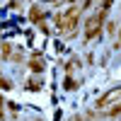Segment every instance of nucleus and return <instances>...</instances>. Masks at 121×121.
<instances>
[{
  "label": "nucleus",
  "mask_w": 121,
  "mask_h": 121,
  "mask_svg": "<svg viewBox=\"0 0 121 121\" xmlns=\"http://www.w3.org/2000/svg\"><path fill=\"white\" fill-rule=\"evenodd\" d=\"M109 7H112V0H104L102 10H99V12H95V15L85 22V39H87V41H92L95 36H99V32H102V24H104V19H107Z\"/></svg>",
  "instance_id": "f257e3e1"
},
{
  "label": "nucleus",
  "mask_w": 121,
  "mask_h": 121,
  "mask_svg": "<svg viewBox=\"0 0 121 121\" xmlns=\"http://www.w3.org/2000/svg\"><path fill=\"white\" fill-rule=\"evenodd\" d=\"M80 12H82V7L73 5L70 10H65V12H60L56 17V27L60 29V34H73L78 29V22H80Z\"/></svg>",
  "instance_id": "f03ea898"
},
{
  "label": "nucleus",
  "mask_w": 121,
  "mask_h": 121,
  "mask_svg": "<svg viewBox=\"0 0 121 121\" xmlns=\"http://www.w3.org/2000/svg\"><path fill=\"white\" fill-rule=\"evenodd\" d=\"M29 68H32L34 73H41V70H44V58L39 53H34L32 58H29Z\"/></svg>",
  "instance_id": "7ed1b4c3"
},
{
  "label": "nucleus",
  "mask_w": 121,
  "mask_h": 121,
  "mask_svg": "<svg viewBox=\"0 0 121 121\" xmlns=\"http://www.w3.org/2000/svg\"><path fill=\"white\" fill-rule=\"evenodd\" d=\"M104 116H107V119H114V116H121V102H119L116 107H112V109H107V112H104Z\"/></svg>",
  "instance_id": "20e7f679"
},
{
  "label": "nucleus",
  "mask_w": 121,
  "mask_h": 121,
  "mask_svg": "<svg viewBox=\"0 0 121 121\" xmlns=\"http://www.w3.org/2000/svg\"><path fill=\"white\" fill-rule=\"evenodd\" d=\"M41 19H44V12H41V10H39V7L34 5V7H32V22L41 24Z\"/></svg>",
  "instance_id": "39448f33"
},
{
  "label": "nucleus",
  "mask_w": 121,
  "mask_h": 121,
  "mask_svg": "<svg viewBox=\"0 0 121 121\" xmlns=\"http://www.w3.org/2000/svg\"><path fill=\"white\" fill-rule=\"evenodd\" d=\"M10 53H12V46H10V41H3V58H10Z\"/></svg>",
  "instance_id": "423d86ee"
},
{
  "label": "nucleus",
  "mask_w": 121,
  "mask_h": 121,
  "mask_svg": "<svg viewBox=\"0 0 121 121\" xmlns=\"http://www.w3.org/2000/svg\"><path fill=\"white\" fill-rule=\"evenodd\" d=\"M0 87H3V90H10V87H12V82L5 80V78H0Z\"/></svg>",
  "instance_id": "0eeeda50"
},
{
  "label": "nucleus",
  "mask_w": 121,
  "mask_h": 121,
  "mask_svg": "<svg viewBox=\"0 0 121 121\" xmlns=\"http://www.w3.org/2000/svg\"><path fill=\"white\" fill-rule=\"evenodd\" d=\"M0 119H5V102H3V97H0Z\"/></svg>",
  "instance_id": "6e6552de"
},
{
  "label": "nucleus",
  "mask_w": 121,
  "mask_h": 121,
  "mask_svg": "<svg viewBox=\"0 0 121 121\" xmlns=\"http://www.w3.org/2000/svg\"><path fill=\"white\" fill-rule=\"evenodd\" d=\"M92 3H95V0H87V3H85V5H92Z\"/></svg>",
  "instance_id": "1a4fd4ad"
}]
</instances>
